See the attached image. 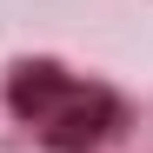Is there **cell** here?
I'll use <instances>...</instances> for the list:
<instances>
[{
    "label": "cell",
    "mask_w": 153,
    "mask_h": 153,
    "mask_svg": "<svg viewBox=\"0 0 153 153\" xmlns=\"http://www.w3.org/2000/svg\"><path fill=\"white\" fill-rule=\"evenodd\" d=\"M0 93L20 120L27 153H113V140L133 120V100L120 80L93 73L67 53H13L0 60Z\"/></svg>",
    "instance_id": "1"
},
{
    "label": "cell",
    "mask_w": 153,
    "mask_h": 153,
    "mask_svg": "<svg viewBox=\"0 0 153 153\" xmlns=\"http://www.w3.org/2000/svg\"><path fill=\"white\" fill-rule=\"evenodd\" d=\"M113 153H153V93L133 100V120H126V133L113 140Z\"/></svg>",
    "instance_id": "2"
},
{
    "label": "cell",
    "mask_w": 153,
    "mask_h": 153,
    "mask_svg": "<svg viewBox=\"0 0 153 153\" xmlns=\"http://www.w3.org/2000/svg\"><path fill=\"white\" fill-rule=\"evenodd\" d=\"M0 153H27V140H20V120L7 107V93H0Z\"/></svg>",
    "instance_id": "3"
}]
</instances>
